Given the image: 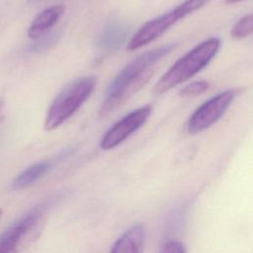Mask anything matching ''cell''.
<instances>
[{
    "mask_svg": "<svg viewBox=\"0 0 253 253\" xmlns=\"http://www.w3.org/2000/svg\"><path fill=\"white\" fill-rule=\"evenodd\" d=\"M174 47V43L161 45L139 54L125 66L107 89L99 111L100 117L114 112L145 85L154 72V65L169 54Z\"/></svg>",
    "mask_w": 253,
    "mask_h": 253,
    "instance_id": "6da1fadb",
    "label": "cell"
},
{
    "mask_svg": "<svg viewBox=\"0 0 253 253\" xmlns=\"http://www.w3.org/2000/svg\"><path fill=\"white\" fill-rule=\"evenodd\" d=\"M219 47L220 41L217 38H210L196 45L160 77L153 88V93L161 95L188 81L211 62Z\"/></svg>",
    "mask_w": 253,
    "mask_h": 253,
    "instance_id": "7a4b0ae2",
    "label": "cell"
},
{
    "mask_svg": "<svg viewBox=\"0 0 253 253\" xmlns=\"http://www.w3.org/2000/svg\"><path fill=\"white\" fill-rule=\"evenodd\" d=\"M95 86L94 76H84L68 83L50 104L43 128L52 130L65 123L87 101Z\"/></svg>",
    "mask_w": 253,
    "mask_h": 253,
    "instance_id": "3957f363",
    "label": "cell"
},
{
    "mask_svg": "<svg viewBox=\"0 0 253 253\" xmlns=\"http://www.w3.org/2000/svg\"><path fill=\"white\" fill-rule=\"evenodd\" d=\"M211 0H185L169 12L162 14L141 26L127 42L128 50L138 49L158 39L179 20L201 9Z\"/></svg>",
    "mask_w": 253,
    "mask_h": 253,
    "instance_id": "277c9868",
    "label": "cell"
},
{
    "mask_svg": "<svg viewBox=\"0 0 253 253\" xmlns=\"http://www.w3.org/2000/svg\"><path fill=\"white\" fill-rule=\"evenodd\" d=\"M234 96L235 92L233 90H226L202 104L188 121V132L197 134L214 125L228 110Z\"/></svg>",
    "mask_w": 253,
    "mask_h": 253,
    "instance_id": "5b68a950",
    "label": "cell"
},
{
    "mask_svg": "<svg viewBox=\"0 0 253 253\" xmlns=\"http://www.w3.org/2000/svg\"><path fill=\"white\" fill-rule=\"evenodd\" d=\"M151 112V106L145 105L128 113L105 132L101 138L100 147L104 150H110L120 145L145 124Z\"/></svg>",
    "mask_w": 253,
    "mask_h": 253,
    "instance_id": "8992f818",
    "label": "cell"
},
{
    "mask_svg": "<svg viewBox=\"0 0 253 253\" xmlns=\"http://www.w3.org/2000/svg\"><path fill=\"white\" fill-rule=\"evenodd\" d=\"M64 10L65 7L63 5H54L39 13L28 30L29 38L38 40L46 35L47 32L58 22L64 13Z\"/></svg>",
    "mask_w": 253,
    "mask_h": 253,
    "instance_id": "52a82bcc",
    "label": "cell"
},
{
    "mask_svg": "<svg viewBox=\"0 0 253 253\" xmlns=\"http://www.w3.org/2000/svg\"><path fill=\"white\" fill-rule=\"evenodd\" d=\"M145 233L140 224L127 229L113 245L110 253H142Z\"/></svg>",
    "mask_w": 253,
    "mask_h": 253,
    "instance_id": "ba28073f",
    "label": "cell"
},
{
    "mask_svg": "<svg viewBox=\"0 0 253 253\" xmlns=\"http://www.w3.org/2000/svg\"><path fill=\"white\" fill-rule=\"evenodd\" d=\"M51 163L49 161H41L34 163L22 171L12 182L14 190H24L42 179L50 169Z\"/></svg>",
    "mask_w": 253,
    "mask_h": 253,
    "instance_id": "9c48e42d",
    "label": "cell"
},
{
    "mask_svg": "<svg viewBox=\"0 0 253 253\" xmlns=\"http://www.w3.org/2000/svg\"><path fill=\"white\" fill-rule=\"evenodd\" d=\"M127 35V30L121 24L112 23L105 28L98 40V45L105 50H114L121 46Z\"/></svg>",
    "mask_w": 253,
    "mask_h": 253,
    "instance_id": "30bf717a",
    "label": "cell"
},
{
    "mask_svg": "<svg viewBox=\"0 0 253 253\" xmlns=\"http://www.w3.org/2000/svg\"><path fill=\"white\" fill-rule=\"evenodd\" d=\"M253 30V17L248 14L239 19L231 29V36L234 39H243L251 35Z\"/></svg>",
    "mask_w": 253,
    "mask_h": 253,
    "instance_id": "8fae6325",
    "label": "cell"
},
{
    "mask_svg": "<svg viewBox=\"0 0 253 253\" xmlns=\"http://www.w3.org/2000/svg\"><path fill=\"white\" fill-rule=\"evenodd\" d=\"M209 88H210V83L208 81H205V80L195 81V82H191V83L185 85L180 90L179 95L184 98L195 97V96L205 93Z\"/></svg>",
    "mask_w": 253,
    "mask_h": 253,
    "instance_id": "7c38bea8",
    "label": "cell"
},
{
    "mask_svg": "<svg viewBox=\"0 0 253 253\" xmlns=\"http://www.w3.org/2000/svg\"><path fill=\"white\" fill-rule=\"evenodd\" d=\"M44 38H40L38 39L39 42L31 44L28 48V50L30 52H38L41 50H43L45 48H47L48 46H50L53 42H56V38H57V34H46L43 36Z\"/></svg>",
    "mask_w": 253,
    "mask_h": 253,
    "instance_id": "4fadbf2b",
    "label": "cell"
},
{
    "mask_svg": "<svg viewBox=\"0 0 253 253\" xmlns=\"http://www.w3.org/2000/svg\"><path fill=\"white\" fill-rule=\"evenodd\" d=\"M161 253H186L184 245L176 240L168 241L162 248Z\"/></svg>",
    "mask_w": 253,
    "mask_h": 253,
    "instance_id": "5bb4252c",
    "label": "cell"
},
{
    "mask_svg": "<svg viewBox=\"0 0 253 253\" xmlns=\"http://www.w3.org/2000/svg\"><path fill=\"white\" fill-rule=\"evenodd\" d=\"M240 1H242V0H225V3L226 4H234V3H238Z\"/></svg>",
    "mask_w": 253,
    "mask_h": 253,
    "instance_id": "9a60e30c",
    "label": "cell"
},
{
    "mask_svg": "<svg viewBox=\"0 0 253 253\" xmlns=\"http://www.w3.org/2000/svg\"><path fill=\"white\" fill-rule=\"evenodd\" d=\"M3 107H4V100L2 98H0V112L2 111Z\"/></svg>",
    "mask_w": 253,
    "mask_h": 253,
    "instance_id": "2e32d148",
    "label": "cell"
},
{
    "mask_svg": "<svg viewBox=\"0 0 253 253\" xmlns=\"http://www.w3.org/2000/svg\"><path fill=\"white\" fill-rule=\"evenodd\" d=\"M2 214H3V211L0 209V218L2 217Z\"/></svg>",
    "mask_w": 253,
    "mask_h": 253,
    "instance_id": "e0dca14e",
    "label": "cell"
}]
</instances>
